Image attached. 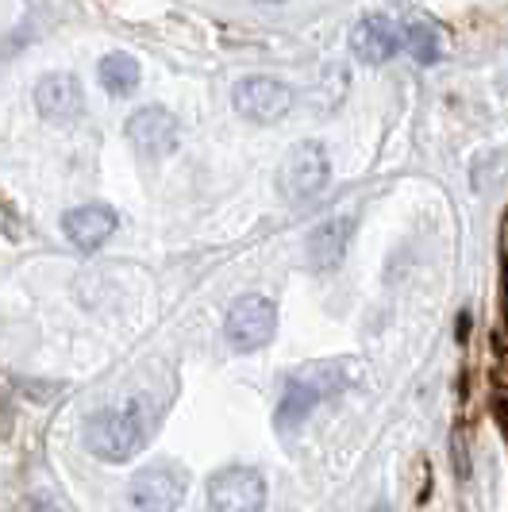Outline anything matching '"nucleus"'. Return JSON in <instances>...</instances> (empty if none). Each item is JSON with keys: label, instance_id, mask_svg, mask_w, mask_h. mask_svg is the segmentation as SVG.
<instances>
[{"label": "nucleus", "instance_id": "nucleus-1", "mask_svg": "<svg viewBox=\"0 0 508 512\" xmlns=\"http://www.w3.org/2000/svg\"><path fill=\"white\" fill-rule=\"evenodd\" d=\"M347 385H351V366L343 359H320L301 366L285 382V393H281V405H278V428L281 432H293L316 405L339 397Z\"/></svg>", "mask_w": 508, "mask_h": 512}, {"label": "nucleus", "instance_id": "nucleus-2", "mask_svg": "<svg viewBox=\"0 0 508 512\" xmlns=\"http://www.w3.org/2000/svg\"><path fill=\"white\" fill-rule=\"evenodd\" d=\"M147 439L139 409H104L85 424V447L104 462H127Z\"/></svg>", "mask_w": 508, "mask_h": 512}, {"label": "nucleus", "instance_id": "nucleus-3", "mask_svg": "<svg viewBox=\"0 0 508 512\" xmlns=\"http://www.w3.org/2000/svg\"><path fill=\"white\" fill-rule=\"evenodd\" d=\"M278 332V308L270 297H239L235 305H231L228 320H224V335H228V343L239 351V355H251V351H262L270 339Z\"/></svg>", "mask_w": 508, "mask_h": 512}, {"label": "nucleus", "instance_id": "nucleus-4", "mask_svg": "<svg viewBox=\"0 0 508 512\" xmlns=\"http://www.w3.org/2000/svg\"><path fill=\"white\" fill-rule=\"evenodd\" d=\"M328 178H331L328 151L320 143H301V147H293V151L285 154L278 174V189L281 197H289V201H308V197H316L328 185Z\"/></svg>", "mask_w": 508, "mask_h": 512}, {"label": "nucleus", "instance_id": "nucleus-5", "mask_svg": "<svg viewBox=\"0 0 508 512\" xmlns=\"http://www.w3.org/2000/svg\"><path fill=\"white\" fill-rule=\"evenodd\" d=\"M208 501L216 512H262L266 509V482L251 466H224L208 482Z\"/></svg>", "mask_w": 508, "mask_h": 512}, {"label": "nucleus", "instance_id": "nucleus-6", "mask_svg": "<svg viewBox=\"0 0 508 512\" xmlns=\"http://www.w3.org/2000/svg\"><path fill=\"white\" fill-rule=\"evenodd\" d=\"M189 478L174 462H158L147 466L131 478V505L139 512H174L185 501Z\"/></svg>", "mask_w": 508, "mask_h": 512}, {"label": "nucleus", "instance_id": "nucleus-7", "mask_svg": "<svg viewBox=\"0 0 508 512\" xmlns=\"http://www.w3.org/2000/svg\"><path fill=\"white\" fill-rule=\"evenodd\" d=\"M231 104L251 124H278L281 116L293 108V89L281 85L278 77H243L231 89Z\"/></svg>", "mask_w": 508, "mask_h": 512}, {"label": "nucleus", "instance_id": "nucleus-8", "mask_svg": "<svg viewBox=\"0 0 508 512\" xmlns=\"http://www.w3.org/2000/svg\"><path fill=\"white\" fill-rule=\"evenodd\" d=\"M127 139L143 158H166L178 147V120L166 108H139L127 120Z\"/></svg>", "mask_w": 508, "mask_h": 512}, {"label": "nucleus", "instance_id": "nucleus-9", "mask_svg": "<svg viewBox=\"0 0 508 512\" xmlns=\"http://www.w3.org/2000/svg\"><path fill=\"white\" fill-rule=\"evenodd\" d=\"M35 108L43 120L51 124H70L81 116L85 108V93H81V81L74 74H47L39 77L35 85Z\"/></svg>", "mask_w": 508, "mask_h": 512}, {"label": "nucleus", "instance_id": "nucleus-10", "mask_svg": "<svg viewBox=\"0 0 508 512\" xmlns=\"http://www.w3.org/2000/svg\"><path fill=\"white\" fill-rule=\"evenodd\" d=\"M401 43H405V35L389 24L385 16H366V20H358L355 31H351V51H355V58L366 62V66L389 62L393 54L401 51Z\"/></svg>", "mask_w": 508, "mask_h": 512}, {"label": "nucleus", "instance_id": "nucleus-11", "mask_svg": "<svg viewBox=\"0 0 508 512\" xmlns=\"http://www.w3.org/2000/svg\"><path fill=\"white\" fill-rule=\"evenodd\" d=\"M351 231H355V220H351V216L324 220L320 228L308 235V266H312L316 274H331V270H335V266L347 258Z\"/></svg>", "mask_w": 508, "mask_h": 512}, {"label": "nucleus", "instance_id": "nucleus-12", "mask_svg": "<svg viewBox=\"0 0 508 512\" xmlns=\"http://www.w3.org/2000/svg\"><path fill=\"white\" fill-rule=\"evenodd\" d=\"M62 228L77 251H97L104 239L116 231V212L108 205H81L62 216Z\"/></svg>", "mask_w": 508, "mask_h": 512}, {"label": "nucleus", "instance_id": "nucleus-13", "mask_svg": "<svg viewBox=\"0 0 508 512\" xmlns=\"http://www.w3.org/2000/svg\"><path fill=\"white\" fill-rule=\"evenodd\" d=\"M97 77H101V85L112 93V97H127V93L139 89V62L124 51H112L101 58Z\"/></svg>", "mask_w": 508, "mask_h": 512}, {"label": "nucleus", "instance_id": "nucleus-14", "mask_svg": "<svg viewBox=\"0 0 508 512\" xmlns=\"http://www.w3.org/2000/svg\"><path fill=\"white\" fill-rule=\"evenodd\" d=\"M405 47L412 51V58H416V62L432 66L435 58H439V35H435V27H428V24H408Z\"/></svg>", "mask_w": 508, "mask_h": 512}, {"label": "nucleus", "instance_id": "nucleus-15", "mask_svg": "<svg viewBox=\"0 0 508 512\" xmlns=\"http://www.w3.org/2000/svg\"><path fill=\"white\" fill-rule=\"evenodd\" d=\"M262 4H281V0H262Z\"/></svg>", "mask_w": 508, "mask_h": 512}]
</instances>
